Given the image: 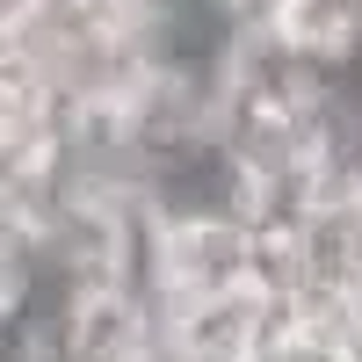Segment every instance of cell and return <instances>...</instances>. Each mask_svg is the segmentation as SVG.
<instances>
[{"label":"cell","instance_id":"cell-3","mask_svg":"<svg viewBox=\"0 0 362 362\" xmlns=\"http://www.w3.org/2000/svg\"><path fill=\"white\" fill-rule=\"evenodd\" d=\"M138 362H189V355H181V348H174V341H167V334H160V341H153V348H145V355H138Z\"/></svg>","mask_w":362,"mask_h":362},{"label":"cell","instance_id":"cell-2","mask_svg":"<svg viewBox=\"0 0 362 362\" xmlns=\"http://www.w3.org/2000/svg\"><path fill=\"white\" fill-rule=\"evenodd\" d=\"M254 362H362V348H341V341H326V334H305V326H283Z\"/></svg>","mask_w":362,"mask_h":362},{"label":"cell","instance_id":"cell-1","mask_svg":"<svg viewBox=\"0 0 362 362\" xmlns=\"http://www.w3.org/2000/svg\"><path fill=\"white\" fill-rule=\"evenodd\" d=\"M268 261V232L232 203H174L160 210L153 232V276L145 297L153 305H189V297H218L254 283Z\"/></svg>","mask_w":362,"mask_h":362}]
</instances>
